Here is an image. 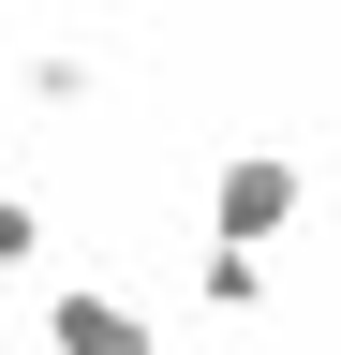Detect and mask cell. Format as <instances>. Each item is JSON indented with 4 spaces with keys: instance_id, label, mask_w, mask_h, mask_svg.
Listing matches in <instances>:
<instances>
[{
    "instance_id": "1",
    "label": "cell",
    "mask_w": 341,
    "mask_h": 355,
    "mask_svg": "<svg viewBox=\"0 0 341 355\" xmlns=\"http://www.w3.org/2000/svg\"><path fill=\"white\" fill-rule=\"evenodd\" d=\"M297 222H312L297 148H223V178H208V252H252V266H267Z\"/></svg>"
},
{
    "instance_id": "2",
    "label": "cell",
    "mask_w": 341,
    "mask_h": 355,
    "mask_svg": "<svg viewBox=\"0 0 341 355\" xmlns=\"http://www.w3.org/2000/svg\"><path fill=\"white\" fill-rule=\"evenodd\" d=\"M30 355H163V326H149L134 296H104V282H60L45 326H30Z\"/></svg>"
},
{
    "instance_id": "3",
    "label": "cell",
    "mask_w": 341,
    "mask_h": 355,
    "mask_svg": "<svg viewBox=\"0 0 341 355\" xmlns=\"http://www.w3.org/2000/svg\"><path fill=\"white\" fill-rule=\"evenodd\" d=\"M193 311H223V326L267 311V266H252V252H208V266H193Z\"/></svg>"
},
{
    "instance_id": "4",
    "label": "cell",
    "mask_w": 341,
    "mask_h": 355,
    "mask_svg": "<svg viewBox=\"0 0 341 355\" xmlns=\"http://www.w3.org/2000/svg\"><path fill=\"white\" fill-rule=\"evenodd\" d=\"M15 266H45V207H30V193H0V282H15Z\"/></svg>"
}]
</instances>
